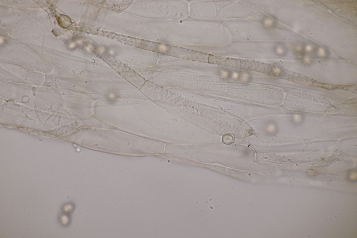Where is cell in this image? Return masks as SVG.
<instances>
[{
  "instance_id": "cell-1",
  "label": "cell",
  "mask_w": 357,
  "mask_h": 238,
  "mask_svg": "<svg viewBox=\"0 0 357 238\" xmlns=\"http://www.w3.org/2000/svg\"><path fill=\"white\" fill-rule=\"evenodd\" d=\"M222 141L224 144L229 145L234 142V138L231 134H227L222 136Z\"/></svg>"
}]
</instances>
